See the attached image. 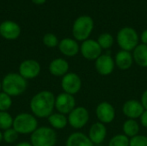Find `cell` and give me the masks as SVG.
Segmentation results:
<instances>
[{"label":"cell","instance_id":"37","mask_svg":"<svg viewBox=\"0 0 147 146\" xmlns=\"http://www.w3.org/2000/svg\"><path fill=\"white\" fill-rule=\"evenodd\" d=\"M0 89H1V83H0Z\"/></svg>","mask_w":147,"mask_h":146},{"label":"cell","instance_id":"7","mask_svg":"<svg viewBox=\"0 0 147 146\" xmlns=\"http://www.w3.org/2000/svg\"><path fill=\"white\" fill-rule=\"evenodd\" d=\"M68 124L74 129L84 128L90 120V112L84 107H76L68 114Z\"/></svg>","mask_w":147,"mask_h":146},{"label":"cell","instance_id":"22","mask_svg":"<svg viewBox=\"0 0 147 146\" xmlns=\"http://www.w3.org/2000/svg\"><path fill=\"white\" fill-rule=\"evenodd\" d=\"M140 125L137 120L127 119L122 124V132L129 139H132L140 134Z\"/></svg>","mask_w":147,"mask_h":146},{"label":"cell","instance_id":"8","mask_svg":"<svg viewBox=\"0 0 147 146\" xmlns=\"http://www.w3.org/2000/svg\"><path fill=\"white\" fill-rule=\"evenodd\" d=\"M97 121L107 125L112 123L116 116L115 107L109 102H101L97 104L95 110Z\"/></svg>","mask_w":147,"mask_h":146},{"label":"cell","instance_id":"36","mask_svg":"<svg viewBox=\"0 0 147 146\" xmlns=\"http://www.w3.org/2000/svg\"><path fill=\"white\" fill-rule=\"evenodd\" d=\"M3 139V134L1 133V132H0V143L2 142Z\"/></svg>","mask_w":147,"mask_h":146},{"label":"cell","instance_id":"2","mask_svg":"<svg viewBox=\"0 0 147 146\" xmlns=\"http://www.w3.org/2000/svg\"><path fill=\"white\" fill-rule=\"evenodd\" d=\"M4 93L9 96H19L27 89V82L24 77L17 73H9L4 77L2 83Z\"/></svg>","mask_w":147,"mask_h":146},{"label":"cell","instance_id":"3","mask_svg":"<svg viewBox=\"0 0 147 146\" xmlns=\"http://www.w3.org/2000/svg\"><path fill=\"white\" fill-rule=\"evenodd\" d=\"M94 29V21L90 15L78 17L72 25V35L77 41L88 40Z\"/></svg>","mask_w":147,"mask_h":146},{"label":"cell","instance_id":"23","mask_svg":"<svg viewBox=\"0 0 147 146\" xmlns=\"http://www.w3.org/2000/svg\"><path fill=\"white\" fill-rule=\"evenodd\" d=\"M48 121L50 125L55 128V129H63L65 128L68 124V119L67 117L60 113H55L52 114L49 117H47Z\"/></svg>","mask_w":147,"mask_h":146},{"label":"cell","instance_id":"12","mask_svg":"<svg viewBox=\"0 0 147 146\" xmlns=\"http://www.w3.org/2000/svg\"><path fill=\"white\" fill-rule=\"evenodd\" d=\"M75 108L76 100L72 95L63 92L55 98V108L60 114H69Z\"/></svg>","mask_w":147,"mask_h":146},{"label":"cell","instance_id":"27","mask_svg":"<svg viewBox=\"0 0 147 146\" xmlns=\"http://www.w3.org/2000/svg\"><path fill=\"white\" fill-rule=\"evenodd\" d=\"M12 104V100L10 96L3 92L0 93V111H6L8 110Z\"/></svg>","mask_w":147,"mask_h":146},{"label":"cell","instance_id":"18","mask_svg":"<svg viewBox=\"0 0 147 146\" xmlns=\"http://www.w3.org/2000/svg\"><path fill=\"white\" fill-rule=\"evenodd\" d=\"M59 49L67 57H74L80 52V46L75 39L65 38L59 43Z\"/></svg>","mask_w":147,"mask_h":146},{"label":"cell","instance_id":"19","mask_svg":"<svg viewBox=\"0 0 147 146\" xmlns=\"http://www.w3.org/2000/svg\"><path fill=\"white\" fill-rule=\"evenodd\" d=\"M49 71L52 75L55 77H64L68 73L69 64L68 62L61 58L53 59L49 65Z\"/></svg>","mask_w":147,"mask_h":146},{"label":"cell","instance_id":"32","mask_svg":"<svg viewBox=\"0 0 147 146\" xmlns=\"http://www.w3.org/2000/svg\"><path fill=\"white\" fill-rule=\"evenodd\" d=\"M140 102L142 103L144 108H145L146 110H147V89L146 90H144V92H143L142 95H141Z\"/></svg>","mask_w":147,"mask_h":146},{"label":"cell","instance_id":"35","mask_svg":"<svg viewBox=\"0 0 147 146\" xmlns=\"http://www.w3.org/2000/svg\"><path fill=\"white\" fill-rule=\"evenodd\" d=\"M16 146H33L31 144L29 143H27V142H22V143H20L18 145H16Z\"/></svg>","mask_w":147,"mask_h":146},{"label":"cell","instance_id":"21","mask_svg":"<svg viewBox=\"0 0 147 146\" xmlns=\"http://www.w3.org/2000/svg\"><path fill=\"white\" fill-rule=\"evenodd\" d=\"M134 63L142 68L147 67V45L139 44L133 51Z\"/></svg>","mask_w":147,"mask_h":146},{"label":"cell","instance_id":"4","mask_svg":"<svg viewBox=\"0 0 147 146\" xmlns=\"http://www.w3.org/2000/svg\"><path fill=\"white\" fill-rule=\"evenodd\" d=\"M116 42L121 50L133 52L140 44V36L134 28L124 27L118 31L116 34Z\"/></svg>","mask_w":147,"mask_h":146},{"label":"cell","instance_id":"29","mask_svg":"<svg viewBox=\"0 0 147 146\" xmlns=\"http://www.w3.org/2000/svg\"><path fill=\"white\" fill-rule=\"evenodd\" d=\"M43 43L47 47H55L59 45V40L53 34H47L43 37Z\"/></svg>","mask_w":147,"mask_h":146},{"label":"cell","instance_id":"13","mask_svg":"<svg viewBox=\"0 0 147 146\" xmlns=\"http://www.w3.org/2000/svg\"><path fill=\"white\" fill-rule=\"evenodd\" d=\"M145 110L140 101L136 99L127 100L122 105V113L127 119L138 120Z\"/></svg>","mask_w":147,"mask_h":146},{"label":"cell","instance_id":"17","mask_svg":"<svg viewBox=\"0 0 147 146\" xmlns=\"http://www.w3.org/2000/svg\"><path fill=\"white\" fill-rule=\"evenodd\" d=\"M114 59L115 66L121 71L129 70L134 63L132 52H127L124 50H120L119 52H117Z\"/></svg>","mask_w":147,"mask_h":146},{"label":"cell","instance_id":"16","mask_svg":"<svg viewBox=\"0 0 147 146\" xmlns=\"http://www.w3.org/2000/svg\"><path fill=\"white\" fill-rule=\"evenodd\" d=\"M20 34V26L15 22L5 21L0 24V34L6 40H16Z\"/></svg>","mask_w":147,"mask_h":146},{"label":"cell","instance_id":"11","mask_svg":"<svg viewBox=\"0 0 147 146\" xmlns=\"http://www.w3.org/2000/svg\"><path fill=\"white\" fill-rule=\"evenodd\" d=\"M115 68L114 58L109 54H102L95 60V69L96 72L103 77L109 76Z\"/></svg>","mask_w":147,"mask_h":146},{"label":"cell","instance_id":"1","mask_svg":"<svg viewBox=\"0 0 147 146\" xmlns=\"http://www.w3.org/2000/svg\"><path fill=\"white\" fill-rule=\"evenodd\" d=\"M55 96L47 90L36 94L30 102V108L33 114L40 118L49 117L55 108Z\"/></svg>","mask_w":147,"mask_h":146},{"label":"cell","instance_id":"26","mask_svg":"<svg viewBox=\"0 0 147 146\" xmlns=\"http://www.w3.org/2000/svg\"><path fill=\"white\" fill-rule=\"evenodd\" d=\"M13 125V119L9 114L4 111H0V129H9Z\"/></svg>","mask_w":147,"mask_h":146},{"label":"cell","instance_id":"34","mask_svg":"<svg viewBox=\"0 0 147 146\" xmlns=\"http://www.w3.org/2000/svg\"><path fill=\"white\" fill-rule=\"evenodd\" d=\"M34 3H35V4H42V3H44L47 0H31Z\"/></svg>","mask_w":147,"mask_h":146},{"label":"cell","instance_id":"28","mask_svg":"<svg viewBox=\"0 0 147 146\" xmlns=\"http://www.w3.org/2000/svg\"><path fill=\"white\" fill-rule=\"evenodd\" d=\"M3 140L8 143V144H11V143H14L17 138H18V133L13 128H9V129H7L5 130L4 133L3 134Z\"/></svg>","mask_w":147,"mask_h":146},{"label":"cell","instance_id":"10","mask_svg":"<svg viewBox=\"0 0 147 146\" xmlns=\"http://www.w3.org/2000/svg\"><path fill=\"white\" fill-rule=\"evenodd\" d=\"M80 52L85 59L95 61L102 54V49L96 40L88 39L82 42L80 46Z\"/></svg>","mask_w":147,"mask_h":146},{"label":"cell","instance_id":"5","mask_svg":"<svg viewBox=\"0 0 147 146\" xmlns=\"http://www.w3.org/2000/svg\"><path fill=\"white\" fill-rule=\"evenodd\" d=\"M56 142L57 134L50 127H40L31 135V145L33 146H54Z\"/></svg>","mask_w":147,"mask_h":146},{"label":"cell","instance_id":"15","mask_svg":"<svg viewBox=\"0 0 147 146\" xmlns=\"http://www.w3.org/2000/svg\"><path fill=\"white\" fill-rule=\"evenodd\" d=\"M40 71V64L33 59L23 61L19 67L20 75L25 79H32L39 75Z\"/></svg>","mask_w":147,"mask_h":146},{"label":"cell","instance_id":"33","mask_svg":"<svg viewBox=\"0 0 147 146\" xmlns=\"http://www.w3.org/2000/svg\"><path fill=\"white\" fill-rule=\"evenodd\" d=\"M140 40H141V43L142 44H145V45H147V28L145 29L141 34H140Z\"/></svg>","mask_w":147,"mask_h":146},{"label":"cell","instance_id":"24","mask_svg":"<svg viewBox=\"0 0 147 146\" xmlns=\"http://www.w3.org/2000/svg\"><path fill=\"white\" fill-rule=\"evenodd\" d=\"M96 41L98 42L99 46H101V48L102 50H108L113 46V45L115 43V39L111 34L102 33L98 36Z\"/></svg>","mask_w":147,"mask_h":146},{"label":"cell","instance_id":"20","mask_svg":"<svg viewBox=\"0 0 147 146\" xmlns=\"http://www.w3.org/2000/svg\"><path fill=\"white\" fill-rule=\"evenodd\" d=\"M65 146H94V145L88 135L81 132H76L68 137Z\"/></svg>","mask_w":147,"mask_h":146},{"label":"cell","instance_id":"9","mask_svg":"<svg viewBox=\"0 0 147 146\" xmlns=\"http://www.w3.org/2000/svg\"><path fill=\"white\" fill-rule=\"evenodd\" d=\"M61 87L65 93L74 96L81 90L82 79L77 73L68 72L64 77H62Z\"/></svg>","mask_w":147,"mask_h":146},{"label":"cell","instance_id":"30","mask_svg":"<svg viewBox=\"0 0 147 146\" xmlns=\"http://www.w3.org/2000/svg\"><path fill=\"white\" fill-rule=\"evenodd\" d=\"M129 146H147V136L139 134L130 139Z\"/></svg>","mask_w":147,"mask_h":146},{"label":"cell","instance_id":"31","mask_svg":"<svg viewBox=\"0 0 147 146\" xmlns=\"http://www.w3.org/2000/svg\"><path fill=\"white\" fill-rule=\"evenodd\" d=\"M140 125L143 127L147 128V110H145L143 112V114H141L140 118Z\"/></svg>","mask_w":147,"mask_h":146},{"label":"cell","instance_id":"14","mask_svg":"<svg viewBox=\"0 0 147 146\" xmlns=\"http://www.w3.org/2000/svg\"><path fill=\"white\" fill-rule=\"evenodd\" d=\"M107 134H108V129L106 125L99 121H96L90 126L88 137L94 145H99L104 142Z\"/></svg>","mask_w":147,"mask_h":146},{"label":"cell","instance_id":"6","mask_svg":"<svg viewBox=\"0 0 147 146\" xmlns=\"http://www.w3.org/2000/svg\"><path fill=\"white\" fill-rule=\"evenodd\" d=\"M36 119L29 114H20L13 120V128L20 134L33 133L37 128Z\"/></svg>","mask_w":147,"mask_h":146},{"label":"cell","instance_id":"25","mask_svg":"<svg viewBox=\"0 0 147 146\" xmlns=\"http://www.w3.org/2000/svg\"><path fill=\"white\" fill-rule=\"evenodd\" d=\"M129 144L130 139L123 133H119L109 139L108 146H129Z\"/></svg>","mask_w":147,"mask_h":146}]
</instances>
